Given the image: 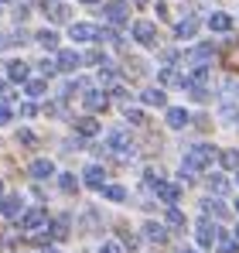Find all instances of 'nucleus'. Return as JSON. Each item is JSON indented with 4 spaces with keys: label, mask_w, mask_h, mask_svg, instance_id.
Segmentation results:
<instances>
[{
    "label": "nucleus",
    "mask_w": 239,
    "mask_h": 253,
    "mask_svg": "<svg viewBox=\"0 0 239 253\" xmlns=\"http://www.w3.org/2000/svg\"><path fill=\"white\" fill-rule=\"evenodd\" d=\"M219 154H215V147H208V144H195V147H188V154H185V165L181 171H192V174H199L205 171L212 161H215Z\"/></svg>",
    "instance_id": "1"
},
{
    "label": "nucleus",
    "mask_w": 239,
    "mask_h": 253,
    "mask_svg": "<svg viewBox=\"0 0 239 253\" xmlns=\"http://www.w3.org/2000/svg\"><path fill=\"white\" fill-rule=\"evenodd\" d=\"M103 17H106L110 24H123V21L130 17L126 0H110V3H103Z\"/></svg>",
    "instance_id": "2"
},
{
    "label": "nucleus",
    "mask_w": 239,
    "mask_h": 253,
    "mask_svg": "<svg viewBox=\"0 0 239 253\" xmlns=\"http://www.w3.org/2000/svg\"><path fill=\"white\" fill-rule=\"evenodd\" d=\"M212 55H215V48H212V44H199V48H192L185 58H188V65H195V69H208Z\"/></svg>",
    "instance_id": "3"
},
{
    "label": "nucleus",
    "mask_w": 239,
    "mask_h": 253,
    "mask_svg": "<svg viewBox=\"0 0 239 253\" xmlns=\"http://www.w3.org/2000/svg\"><path fill=\"white\" fill-rule=\"evenodd\" d=\"M106 144H110V147L117 151L120 158H130V154H133V144H130V137H126L123 130H113V133L106 137Z\"/></svg>",
    "instance_id": "4"
},
{
    "label": "nucleus",
    "mask_w": 239,
    "mask_h": 253,
    "mask_svg": "<svg viewBox=\"0 0 239 253\" xmlns=\"http://www.w3.org/2000/svg\"><path fill=\"white\" fill-rule=\"evenodd\" d=\"M69 38L72 42H99V28L96 24H72L69 28Z\"/></svg>",
    "instance_id": "5"
},
{
    "label": "nucleus",
    "mask_w": 239,
    "mask_h": 253,
    "mask_svg": "<svg viewBox=\"0 0 239 253\" xmlns=\"http://www.w3.org/2000/svg\"><path fill=\"white\" fill-rule=\"evenodd\" d=\"M133 38L140 44H158V28H154L151 21H137V24H133Z\"/></svg>",
    "instance_id": "6"
},
{
    "label": "nucleus",
    "mask_w": 239,
    "mask_h": 253,
    "mask_svg": "<svg viewBox=\"0 0 239 253\" xmlns=\"http://www.w3.org/2000/svg\"><path fill=\"white\" fill-rule=\"evenodd\" d=\"M41 10H44V17H48V21H69V7H65L62 0H44V3H41Z\"/></svg>",
    "instance_id": "7"
},
{
    "label": "nucleus",
    "mask_w": 239,
    "mask_h": 253,
    "mask_svg": "<svg viewBox=\"0 0 239 253\" xmlns=\"http://www.w3.org/2000/svg\"><path fill=\"white\" fill-rule=\"evenodd\" d=\"M110 106V96L103 92V89H89L85 92V110H92V113H103Z\"/></svg>",
    "instance_id": "8"
},
{
    "label": "nucleus",
    "mask_w": 239,
    "mask_h": 253,
    "mask_svg": "<svg viewBox=\"0 0 239 253\" xmlns=\"http://www.w3.org/2000/svg\"><path fill=\"white\" fill-rule=\"evenodd\" d=\"M154 192H158L160 202H167V206H174V202L181 199V188H178V185H171V181H158V185H154Z\"/></svg>",
    "instance_id": "9"
},
{
    "label": "nucleus",
    "mask_w": 239,
    "mask_h": 253,
    "mask_svg": "<svg viewBox=\"0 0 239 253\" xmlns=\"http://www.w3.org/2000/svg\"><path fill=\"white\" fill-rule=\"evenodd\" d=\"M48 222V212L44 209H28L24 215H21V229H38V226H44Z\"/></svg>",
    "instance_id": "10"
},
{
    "label": "nucleus",
    "mask_w": 239,
    "mask_h": 253,
    "mask_svg": "<svg viewBox=\"0 0 239 253\" xmlns=\"http://www.w3.org/2000/svg\"><path fill=\"white\" fill-rule=\"evenodd\" d=\"M55 65H58L62 72H76V69L82 65V55H79V51H58Z\"/></svg>",
    "instance_id": "11"
},
{
    "label": "nucleus",
    "mask_w": 239,
    "mask_h": 253,
    "mask_svg": "<svg viewBox=\"0 0 239 253\" xmlns=\"http://www.w3.org/2000/svg\"><path fill=\"white\" fill-rule=\"evenodd\" d=\"M195 233H199V243H201V247H212V243L219 240V229H215V226H212L208 219H201V222H199V229H195Z\"/></svg>",
    "instance_id": "12"
},
{
    "label": "nucleus",
    "mask_w": 239,
    "mask_h": 253,
    "mask_svg": "<svg viewBox=\"0 0 239 253\" xmlns=\"http://www.w3.org/2000/svg\"><path fill=\"white\" fill-rule=\"evenodd\" d=\"M188 120H192V117H188V110H185V106H167V126L181 130Z\"/></svg>",
    "instance_id": "13"
},
{
    "label": "nucleus",
    "mask_w": 239,
    "mask_h": 253,
    "mask_svg": "<svg viewBox=\"0 0 239 253\" xmlns=\"http://www.w3.org/2000/svg\"><path fill=\"white\" fill-rule=\"evenodd\" d=\"M31 178H51V174H55V165H51V161H48V158H38V161H31Z\"/></svg>",
    "instance_id": "14"
},
{
    "label": "nucleus",
    "mask_w": 239,
    "mask_h": 253,
    "mask_svg": "<svg viewBox=\"0 0 239 253\" xmlns=\"http://www.w3.org/2000/svg\"><path fill=\"white\" fill-rule=\"evenodd\" d=\"M0 212H3L7 219L21 215V195H3V199H0Z\"/></svg>",
    "instance_id": "15"
},
{
    "label": "nucleus",
    "mask_w": 239,
    "mask_h": 253,
    "mask_svg": "<svg viewBox=\"0 0 239 253\" xmlns=\"http://www.w3.org/2000/svg\"><path fill=\"white\" fill-rule=\"evenodd\" d=\"M195 31H199V17H185V21H178V28H174V35L178 38H195Z\"/></svg>",
    "instance_id": "16"
},
{
    "label": "nucleus",
    "mask_w": 239,
    "mask_h": 253,
    "mask_svg": "<svg viewBox=\"0 0 239 253\" xmlns=\"http://www.w3.org/2000/svg\"><path fill=\"white\" fill-rule=\"evenodd\" d=\"M103 178H106V171L99 168V165H89L85 168V185L89 188H103Z\"/></svg>",
    "instance_id": "17"
},
{
    "label": "nucleus",
    "mask_w": 239,
    "mask_h": 253,
    "mask_svg": "<svg viewBox=\"0 0 239 253\" xmlns=\"http://www.w3.org/2000/svg\"><path fill=\"white\" fill-rule=\"evenodd\" d=\"M144 236H147L151 243H164V240H167V229H164L160 222H147V226H144Z\"/></svg>",
    "instance_id": "18"
},
{
    "label": "nucleus",
    "mask_w": 239,
    "mask_h": 253,
    "mask_svg": "<svg viewBox=\"0 0 239 253\" xmlns=\"http://www.w3.org/2000/svg\"><path fill=\"white\" fill-rule=\"evenodd\" d=\"M140 99H144L147 106H164V103H167L164 89H144V92H140Z\"/></svg>",
    "instance_id": "19"
},
{
    "label": "nucleus",
    "mask_w": 239,
    "mask_h": 253,
    "mask_svg": "<svg viewBox=\"0 0 239 253\" xmlns=\"http://www.w3.org/2000/svg\"><path fill=\"white\" fill-rule=\"evenodd\" d=\"M7 76H10L14 83H24V79H28V62H21V58L10 62V65H7Z\"/></svg>",
    "instance_id": "20"
},
{
    "label": "nucleus",
    "mask_w": 239,
    "mask_h": 253,
    "mask_svg": "<svg viewBox=\"0 0 239 253\" xmlns=\"http://www.w3.org/2000/svg\"><path fill=\"white\" fill-rule=\"evenodd\" d=\"M215 250H219V253H236V250H239V240H236V236H226V233H219V240H215Z\"/></svg>",
    "instance_id": "21"
},
{
    "label": "nucleus",
    "mask_w": 239,
    "mask_h": 253,
    "mask_svg": "<svg viewBox=\"0 0 239 253\" xmlns=\"http://www.w3.org/2000/svg\"><path fill=\"white\" fill-rule=\"evenodd\" d=\"M76 130H79L82 137H96V133H99V124H96L92 117H82V120H76Z\"/></svg>",
    "instance_id": "22"
},
{
    "label": "nucleus",
    "mask_w": 239,
    "mask_h": 253,
    "mask_svg": "<svg viewBox=\"0 0 239 253\" xmlns=\"http://www.w3.org/2000/svg\"><path fill=\"white\" fill-rule=\"evenodd\" d=\"M201 209H205V215H215V219H226V206H222L219 199H205V202H201Z\"/></svg>",
    "instance_id": "23"
},
{
    "label": "nucleus",
    "mask_w": 239,
    "mask_h": 253,
    "mask_svg": "<svg viewBox=\"0 0 239 253\" xmlns=\"http://www.w3.org/2000/svg\"><path fill=\"white\" fill-rule=\"evenodd\" d=\"M208 28H212V31H229V28H233V17H229V14H212V17H208Z\"/></svg>",
    "instance_id": "24"
},
{
    "label": "nucleus",
    "mask_w": 239,
    "mask_h": 253,
    "mask_svg": "<svg viewBox=\"0 0 239 253\" xmlns=\"http://www.w3.org/2000/svg\"><path fill=\"white\" fill-rule=\"evenodd\" d=\"M69 236V215H58L51 222V240H65Z\"/></svg>",
    "instance_id": "25"
},
{
    "label": "nucleus",
    "mask_w": 239,
    "mask_h": 253,
    "mask_svg": "<svg viewBox=\"0 0 239 253\" xmlns=\"http://www.w3.org/2000/svg\"><path fill=\"white\" fill-rule=\"evenodd\" d=\"M103 195H106L110 202H123V199H126V188H123V185H103Z\"/></svg>",
    "instance_id": "26"
},
{
    "label": "nucleus",
    "mask_w": 239,
    "mask_h": 253,
    "mask_svg": "<svg viewBox=\"0 0 239 253\" xmlns=\"http://www.w3.org/2000/svg\"><path fill=\"white\" fill-rule=\"evenodd\" d=\"M208 188H212L215 195H226V192H229V181H226V174H212V178H208Z\"/></svg>",
    "instance_id": "27"
},
{
    "label": "nucleus",
    "mask_w": 239,
    "mask_h": 253,
    "mask_svg": "<svg viewBox=\"0 0 239 253\" xmlns=\"http://www.w3.org/2000/svg\"><path fill=\"white\" fill-rule=\"evenodd\" d=\"M160 83L164 85H181V89H185V76H178L174 69H164V72H160Z\"/></svg>",
    "instance_id": "28"
},
{
    "label": "nucleus",
    "mask_w": 239,
    "mask_h": 253,
    "mask_svg": "<svg viewBox=\"0 0 239 253\" xmlns=\"http://www.w3.org/2000/svg\"><path fill=\"white\" fill-rule=\"evenodd\" d=\"M219 161H222V168L236 171L239 168V151H222V154H219Z\"/></svg>",
    "instance_id": "29"
},
{
    "label": "nucleus",
    "mask_w": 239,
    "mask_h": 253,
    "mask_svg": "<svg viewBox=\"0 0 239 253\" xmlns=\"http://www.w3.org/2000/svg\"><path fill=\"white\" fill-rule=\"evenodd\" d=\"M38 44H44V48H58V35L44 28V31H38Z\"/></svg>",
    "instance_id": "30"
},
{
    "label": "nucleus",
    "mask_w": 239,
    "mask_h": 253,
    "mask_svg": "<svg viewBox=\"0 0 239 253\" xmlns=\"http://www.w3.org/2000/svg\"><path fill=\"white\" fill-rule=\"evenodd\" d=\"M164 219H167V226H174V229H181V226H185V215L174 209V206L167 209V215H164Z\"/></svg>",
    "instance_id": "31"
},
{
    "label": "nucleus",
    "mask_w": 239,
    "mask_h": 253,
    "mask_svg": "<svg viewBox=\"0 0 239 253\" xmlns=\"http://www.w3.org/2000/svg\"><path fill=\"white\" fill-rule=\"evenodd\" d=\"M44 89H48L44 79H31V83H28V96H44Z\"/></svg>",
    "instance_id": "32"
},
{
    "label": "nucleus",
    "mask_w": 239,
    "mask_h": 253,
    "mask_svg": "<svg viewBox=\"0 0 239 253\" xmlns=\"http://www.w3.org/2000/svg\"><path fill=\"white\" fill-rule=\"evenodd\" d=\"M58 185H62V192H76V188H79L76 174H62V178H58Z\"/></svg>",
    "instance_id": "33"
},
{
    "label": "nucleus",
    "mask_w": 239,
    "mask_h": 253,
    "mask_svg": "<svg viewBox=\"0 0 239 253\" xmlns=\"http://www.w3.org/2000/svg\"><path fill=\"white\" fill-rule=\"evenodd\" d=\"M17 140H21L24 147H35V144H38V137H35L31 130H21V133H17Z\"/></svg>",
    "instance_id": "34"
},
{
    "label": "nucleus",
    "mask_w": 239,
    "mask_h": 253,
    "mask_svg": "<svg viewBox=\"0 0 239 253\" xmlns=\"http://www.w3.org/2000/svg\"><path fill=\"white\" fill-rule=\"evenodd\" d=\"M123 117H126L130 124H144V113H140V110H130V106H126V110H123Z\"/></svg>",
    "instance_id": "35"
},
{
    "label": "nucleus",
    "mask_w": 239,
    "mask_h": 253,
    "mask_svg": "<svg viewBox=\"0 0 239 253\" xmlns=\"http://www.w3.org/2000/svg\"><path fill=\"white\" fill-rule=\"evenodd\" d=\"M41 72H44V76H48V79H51V76H55V72H58V65H55V62H48V58H44V62H41Z\"/></svg>",
    "instance_id": "36"
},
{
    "label": "nucleus",
    "mask_w": 239,
    "mask_h": 253,
    "mask_svg": "<svg viewBox=\"0 0 239 253\" xmlns=\"http://www.w3.org/2000/svg\"><path fill=\"white\" fill-rule=\"evenodd\" d=\"M160 58H164L167 65H174V62H178V51H174V48H167V51H160Z\"/></svg>",
    "instance_id": "37"
},
{
    "label": "nucleus",
    "mask_w": 239,
    "mask_h": 253,
    "mask_svg": "<svg viewBox=\"0 0 239 253\" xmlns=\"http://www.w3.org/2000/svg\"><path fill=\"white\" fill-rule=\"evenodd\" d=\"M35 113H38L35 103H21V117H35Z\"/></svg>",
    "instance_id": "38"
},
{
    "label": "nucleus",
    "mask_w": 239,
    "mask_h": 253,
    "mask_svg": "<svg viewBox=\"0 0 239 253\" xmlns=\"http://www.w3.org/2000/svg\"><path fill=\"white\" fill-rule=\"evenodd\" d=\"M99 253H123V247H120V243H103Z\"/></svg>",
    "instance_id": "39"
},
{
    "label": "nucleus",
    "mask_w": 239,
    "mask_h": 253,
    "mask_svg": "<svg viewBox=\"0 0 239 253\" xmlns=\"http://www.w3.org/2000/svg\"><path fill=\"white\" fill-rule=\"evenodd\" d=\"M7 120H10V106H3V103H0V124H7Z\"/></svg>",
    "instance_id": "40"
},
{
    "label": "nucleus",
    "mask_w": 239,
    "mask_h": 253,
    "mask_svg": "<svg viewBox=\"0 0 239 253\" xmlns=\"http://www.w3.org/2000/svg\"><path fill=\"white\" fill-rule=\"evenodd\" d=\"M0 199H3V181H0Z\"/></svg>",
    "instance_id": "41"
},
{
    "label": "nucleus",
    "mask_w": 239,
    "mask_h": 253,
    "mask_svg": "<svg viewBox=\"0 0 239 253\" xmlns=\"http://www.w3.org/2000/svg\"><path fill=\"white\" fill-rule=\"evenodd\" d=\"M133 3H147V0H133Z\"/></svg>",
    "instance_id": "42"
},
{
    "label": "nucleus",
    "mask_w": 239,
    "mask_h": 253,
    "mask_svg": "<svg viewBox=\"0 0 239 253\" xmlns=\"http://www.w3.org/2000/svg\"><path fill=\"white\" fill-rule=\"evenodd\" d=\"M82 3H96V0H82Z\"/></svg>",
    "instance_id": "43"
},
{
    "label": "nucleus",
    "mask_w": 239,
    "mask_h": 253,
    "mask_svg": "<svg viewBox=\"0 0 239 253\" xmlns=\"http://www.w3.org/2000/svg\"><path fill=\"white\" fill-rule=\"evenodd\" d=\"M44 253H58V250H44Z\"/></svg>",
    "instance_id": "44"
},
{
    "label": "nucleus",
    "mask_w": 239,
    "mask_h": 253,
    "mask_svg": "<svg viewBox=\"0 0 239 253\" xmlns=\"http://www.w3.org/2000/svg\"><path fill=\"white\" fill-rule=\"evenodd\" d=\"M181 253H195V250H181Z\"/></svg>",
    "instance_id": "45"
},
{
    "label": "nucleus",
    "mask_w": 239,
    "mask_h": 253,
    "mask_svg": "<svg viewBox=\"0 0 239 253\" xmlns=\"http://www.w3.org/2000/svg\"><path fill=\"white\" fill-rule=\"evenodd\" d=\"M236 240H239V226H236Z\"/></svg>",
    "instance_id": "46"
},
{
    "label": "nucleus",
    "mask_w": 239,
    "mask_h": 253,
    "mask_svg": "<svg viewBox=\"0 0 239 253\" xmlns=\"http://www.w3.org/2000/svg\"><path fill=\"white\" fill-rule=\"evenodd\" d=\"M236 212H239V199H236Z\"/></svg>",
    "instance_id": "47"
},
{
    "label": "nucleus",
    "mask_w": 239,
    "mask_h": 253,
    "mask_svg": "<svg viewBox=\"0 0 239 253\" xmlns=\"http://www.w3.org/2000/svg\"><path fill=\"white\" fill-rule=\"evenodd\" d=\"M0 3H10V0H0Z\"/></svg>",
    "instance_id": "48"
},
{
    "label": "nucleus",
    "mask_w": 239,
    "mask_h": 253,
    "mask_svg": "<svg viewBox=\"0 0 239 253\" xmlns=\"http://www.w3.org/2000/svg\"><path fill=\"white\" fill-rule=\"evenodd\" d=\"M0 92H3V85H0Z\"/></svg>",
    "instance_id": "49"
}]
</instances>
